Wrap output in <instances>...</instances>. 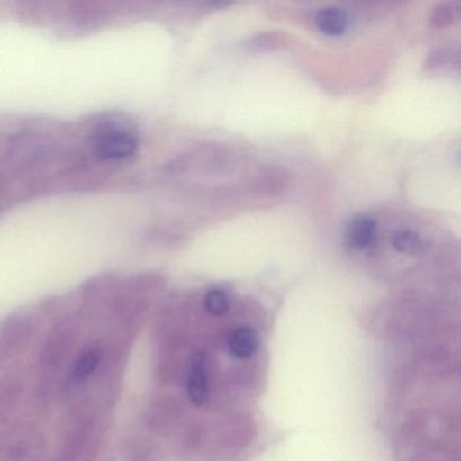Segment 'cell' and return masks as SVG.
Here are the masks:
<instances>
[{"label":"cell","instance_id":"6da1fadb","mask_svg":"<svg viewBox=\"0 0 461 461\" xmlns=\"http://www.w3.org/2000/svg\"><path fill=\"white\" fill-rule=\"evenodd\" d=\"M137 147L139 141L131 131H113L99 140L96 152L104 160H120L134 155Z\"/></svg>","mask_w":461,"mask_h":461},{"label":"cell","instance_id":"7a4b0ae2","mask_svg":"<svg viewBox=\"0 0 461 461\" xmlns=\"http://www.w3.org/2000/svg\"><path fill=\"white\" fill-rule=\"evenodd\" d=\"M188 396L196 407L204 406L209 402V374H207V360L204 353H196L191 360Z\"/></svg>","mask_w":461,"mask_h":461},{"label":"cell","instance_id":"3957f363","mask_svg":"<svg viewBox=\"0 0 461 461\" xmlns=\"http://www.w3.org/2000/svg\"><path fill=\"white\" fill-rule=\"evenodd\" d=\"M229 350L234 357L240 360H247L253 357L260 347V337L250 328H237L229 336Z\"/></svg>","mask_w":461,"mask_h":461},{"label":"cell","instance_id":"277c9868","mask_svg":"<svg viewBox=\"0 0 461 461\" xmlns=\"http://www.w3.org/2000/svg\"><path fill=\"white\" fill-rule=\"evenodd\" d=\"M376 229V221L372 220L368 215H358L348 225L347 241L349 242L350 247L363 249L374 242Z\"/></svg>","mask_w":461,"mask_h":461},{"label":"cell","instance_id":"5b68a950","mask_svg":"<svg viewBox=\"0 0 461 461\" xmlns=\"http://www.w3.org/2000/svg\"><path fill=\"white\" fill-rule=\"evenodd\" d=\"M315 25L328 36H341L347 32L349 18L339 7H323L315 14Z\"/></svg>","mask_w":461,"mask_h":461},{"label":"cell","instance_id":"8992f818","mask_svg":"<svg viewBox=\"0 0 461 461\" xmlns=\"http://www.w3.org/2000/svg\"><path fill=\"white\" fill-rule=\"evenodd\" d=\"M204 307L209 314L214 315V317H222L230 307L228 294L223 290H218V288L209 291L204 298Z\"/></svg>","mask_w":461,"mask_h":461},{"label":"cell","instance_id":"52a82bcc","mask_svg":"<svg viewBox=\"0 0 461 461\" xmlns=\"http://www.w3.org/2000/svg\"><path fill=\"white\" fill-rule=\"evenodd\" d=\"M393 245L398 252L414 255L422 249V240L412 231H401L393 239Z\"/></svg>","mask_w":461,"mask_h":461},{"label":"cell","instance_id":"ba28073f","mask_svg":"<svg viewBox=\"0 0 461 461\" xmlns=\"http://www.w3.org/2000/svg\"><path fill=\"white\" fill-rule=\"evenodd\" d=\"M99 360H101V352L98 349L88 350L77 360L74 369V376L77 380H83L90 376L95 371Z\"/></svg>","mask_w":461,"mask_h":461}]
</instances>
